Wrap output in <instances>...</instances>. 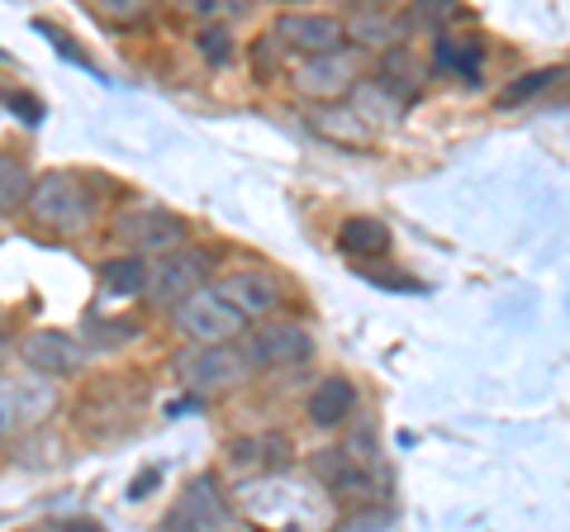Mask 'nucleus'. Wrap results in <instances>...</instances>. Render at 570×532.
I'll use <instances>...</instances> for the list:
<instances>
[{
  "label": "nucleus",
  "mask_w": 570,
  "mask_h": 532,
  "mask_svg": "<svg viewBox=\"0 0 570 532\" xmlns=\"http://www.w3.org/2000/svg\"><path fill=\"white\" fill-rule=\"evenodd\" d=\"M253 347H228L224 343H200L176 357V371H181V381L195 390V395H224V390L243 385L247 376H253Z\"/></svg>",
  "instance_id": "obj_1"
},
{
  "label": "nucleus",
  "mask_w": 570,
  "mask_h": 532,
  "mask_svg": "<svg viewBox=\"0 0 570 532\" xmlns=\"http://www.w3.org/2000/svg\"><path fill=\"white\" fill-rule=\"evenodd\" d=\"M29 209L33 219L48 224V228H62V234H81L86 224L96 219V195L86 190L77 176H43L39 186L29 190Z\"/></svg>",
  "instance_id": "obj_2"
},
{
  "label": "nucleus",
  "mask_w": 570,
  "mask_h": 532,
  "mask_svg": "<svg viewBox=\"0 0 570 532\" xmlns=\"http://www.w3.org/2000/svg\"><path fill=\"white\" fill-rule=\"evenodd\" d=\"M171 318H176V328H181L186 338H195V343L238 338L243 324H247V314H243L238 305H228L219 290H205V286L195 290V295H186V299H176Z\"/></svg>",
  "instance_id": "obj_3"
},
{
  "label": "nucleus",
  "mask_w": 570,
  "mask_h": 532,
  "mask_svg": "<svg viewBox=\"0 0 570 532\" xmlns=\"http://www.w3.org/2000/svg\"><path fill=\"white\" fill-rule=\"evenodd\" d=\"M58 410V390L48 385V376H0V437L24 433L33 423H43Z\"/></svg>",
  "instance_id": "obj_4"
},
{
  "label": "nucleus",
  "mask_w": 570,
  "mask_h": 532,
  "mask_svg": "<svg viewBox=\"0 0 570 532\" xmlns=\"http://www.w3.org/2000/svg\"><path fill=\"white\" fill-rule=\"evenodd\" d=\"M115 238L129 243L134 253H171L186 238V224L167 215V209H134V215H124L115 224Z\"/></svg>",
  "instance_id": "obj_5"
},
{
  "label": "nucleus",
  "mask_w": 570,
  "mask_h": 532,
  "mask_svg": "<svg viewBox=\"0 0 570 532\" xmlns=\"http://www.w3.org/2000/svg\"><path fill=\"white\" fill-rule=\"evenodd\" d=\"M205 276H209V257L186 247V253H171L167 262H157V272H148V290L163 299V305H176V299L200 290Z\"/></svg>",
  "instance_id": "obj_6"
},
{
  "label": "nucleus",
  "mask_w": 570,
  "mask_h": 532,
  "mask_svg": "<svg viewBox=\"0 0 570 532\" xmlns=\"http://www.w3.org/2000/svg\"><path fill=\"white\" fill-rule=\"evenodd\" d=\"M228 519H234V513H228L219 485H214V481H195L181 500L171 504L167 528H181V532H190V528H224Z\"/></svg>",
  "instance_id": "obj_7"
},
{
  "label": "nucleus",
  "mask_w": 570,
  "mask_h": 532,
  "mask_svg": "<svg viewBox=\"0 0 570 532\" xmlns=\"http://www.w3.org/2000/svg\"><path fill=\"white\" fill-rule=\"evenodd\" d=\"M276 39L295 52H309V58H324V52H337L343 48V29L324 14H285L276 24Z\"/></svg>",
  "instance_id": "obj_8"
},
{
  "label": "nucleus",
  "mask_w": 570,
  "mask_h": 532,
  "mask_svg": "<svg viewBox=\"0 0 570 532\" xmlns=\"http://www.w3.org/2000/svg\"><path fill=\"white\" fill-rule=\"evenodd\" d=\"M257 366H299L314 357V338L299 324H272L253 338Z\"/></svg>",
  "instance_id": "obj_9"
},
{
  "label": "nucleus",
  "mask_w": 570,
  "mask_h": 532,
  "mask_svg": "<svg viewBox=\"0 0 570 532\" xmlns=\"http://www.w3.org/2000/svg\"><path fill=\"white\" fill-rule=\"evenodd\" d=\"M219 290L228 305H238L247 318H262V314H272L281 305V280H272L266 272H234V276H224Z\"/></svg>",
  "instance_id": "obj_10"
},
{
  "label": "nucleus",
  "mask_w": 570,
  "mask_h": 532,
  "mask_svg": "<svg viewBox=\"0 0 570 532\" xmlns=\"http://www.w3.org/2000/svg\"><path fill=\"white\" fill-rule=\"evenodd\" d=\"M24 362L33 371H43V376H67V371H77L86 362V347L71 338V333H33L24 338Z\"/></svg>",
  "instance_id": "obj_11"
},
{
  "label": "nucleus",
  "mask_w": 570,
  "mask_h": 532,
  "mask_svg": "<svg viewBox=\"0 0 570 532\" xmlns=\"http://www.w3.org/2000/svg\"><path fill=\"white\" fill-rule=\"evenodd\" d=\"M314 471L318 481H324L333 494H356L366 490V471H362V456H356L352 447H328L314 456Z\"/></svg>",
  "instance_id": "obj_12"
},
{
  "label": "nucleus",
  "mask_w": 570,
  "mask_h": 532,
  "mask_svg": "<svg viewBox=\"0 0 570 532\" xmlns=\"http://www.w3.org/2000/svg\"><path fill=\"white\" fill-rule=\"evenodd\" d=\"M352 62L347 58H333V52H324V62H309L305 72L295 77V86L305 96H314V100H333V96H343V91H352Z\"/></svg>",
  "instance_id": "obj_13"
},
{
  "label": "nucleus",
  "mask_w": 570,
  "mask_h": 532,
  "mask_svg": "<svg viewBox=\"0 0 570 532\" xmlns=\"http://www.w3.org/2000/svg\"><path fill=\"white\" fill-rule=\"evenodd\" d=\"M285 461H291V447H285V437H276V433L247 437L234 447V466H243V471H281Z\"/></svg>",
  "instance_id": "obj_14"
},
{
  "label": "nucleus",
  "mask_w": 570,
  "mask_h": 532,
  "mask_svg": "<svg viewBox=\"0 0 570 532\" xmlns=\"http://www.w3.org/2000/svg\"><path fill=\"white\" fill-rule=\"evenodd\" d=\"M356 410V390H352V381H324V390L309 400V418L318 423V428H333V423H343L347 414Z\"/></svg>",
  "instance_id": "obj_15"
},
{
  "label": "nucleus",
  "mask_w": 570,
  "mask_h": 532,
  "mask_svg": "<svg viewBox=\"0 0 570 532\" xmlns=\"http://www.w3.org/2000/svg\"><path fill=\"white\" fill-rule=\"evenodd\" d=\"M337 243H343V253H352V257H381L390 247V228L381 219H347Z\"/></svg>",
  "instance_id": "obj_16"
},
{
  "label": "nucleus",
  "mask_w": 570,
  "mask_h": 532,
  "mask_svg": "<svg viewBox=\"0 0 570 532\" xmlns=\"http://www.w3.org/2000/svg\"><path fill=\"white\" fill-rule=\"evenodd\" d=\"M381 86L395 100H414L423 91V72H419V62L409 58V52H390V58L381 62Z\"/></svg>",
  "instance_id": "obj_17"
},
{
  "label": "nucleus",
  "mask_w": 570,
  "mask_h": 532,
  "mask_svg": "<svg viewBox=\"0 0 570 532\" xmlns=\"http://www.w3.org/2000/svg\"><path fill=\"white\" fill-rule=\"evenodd\" d=\"M100 286L115 295H138V290H148V266L138 257H115L100 266Z\"/></svg>",
  "instance_id": "obj_18"
},
{
  "label": "nucleus",
  "mask_w": 570,
  "mask_h": 532,
  "mask_svg": "<svg viewBox=\"0 0 570 532\" xmlns=\"http://www.w3.org/2000/svg\"><path fill=\"white\" fill-rule=\"evenodd\" d=\"M438 67L456 77H475L480 72V43L475 39H438Z\"/></svg>",
  "instance_id": "obj_19"
},
{
  "label": "nucleus",
  "mask_w": 570,
  "mask_h": 532,
  "mask_svg": "<svg viewBox=\"0 0 570 532\" xmlns=\"http://www.w3.org/2000/svg\"><path fill=\"white\" fill-rule=\"evenodd\" d=\"M29 195V171L20 157H6L0 152V209H10V205H20Z\"/></svg>",
  "instance_id": "obj_20"
},
{
  "label": "nucleus",
  "mask_w": 570,
  "mask_h": 532,
  "mask_svg": "<svg viewBox=\"0 0 570 532\" xmlns=\"http://www.w3.org/2000/svg\"><path fill=\"white\" fill-rule=\"evenodd\" d=\"M561 81H566L561 67H542V72H532V77H523V81H513L509 91H504V105H523L528 96L547 91V86H561Z\"/></svg>",
  "instance_id": "obj_21"
},
{
  "label": "nucleus",
  "mask_w": 570,
  "mask_h": 532,
  "mask_svg": "<svg viewBox=\"0 0 570 532\" xmlns=\"http://www.w3.org/2000/svg\"><path fill=\"white\" fill-rule=\"evenodd\" d=\"M461 10L456 0H414L409 6V24H442V20H461Z\"/></svg>",
  "instance_id": "obj_22"
},
{
  "label": "nucleus",
  "mask_w": 570,
  "mask_h": 532,
  "mask_svg": "<svg viewBox=\"0 0 570 532\" xmlns=\"http://www.w3.org/2000/svg\"><path fill=\"white\" fill-rule=\"evenodd\" d=\"M39 33H48V43H52V48H58V52H62V58H67V62H77V67H81V72H91V77L100 72V67H96L91 58H86V52H81L77 43H71V39H67V33H62V29H52V24H39Z\"/></svg>",
  "instance_id": "obj_23"
},
{
  "label": "nucleus",
  "mask_w": 570,
  "mask_h": 532,
  "mask_svg": "<svg viewBox=\"0 0 570 532\" xmlns=\"http://www.w3.org/2000/svg\"><path fill=\"white\" fill-rule=\"evenodd\" d=\"M91 333L100 338V347H119V343L138 338V328H134V324H115V318H96V314H91Z\"/></svg>",
  "instance_id": "obj_24"
},
{
  "label": "nucleus",
  "mask_w": 570,
  "mask_h": 532,
  "mask_svg": "<svg viewBox=\"0 0 570 532\" xmlns=\"http://www.w3.org/2000/svg\"><path fill=\"white\" fill-rule=\"evenodd\" d=\"M200 48H205V58H214V62H228V52H234V43H228L224 29H205L200 33Z\"/></svg>",
  "instance_id": "obj_25"
},
{
  "label": "nucleus",
  "mask_w": 570,
  "mask_h": 532,
  "mask_svg": "<svg viewBox=\"0 0 570 532\" xmlns=\"http://www.w3.org/2000/svg\"><path fill=\"white\" fill-rule=\"evenodd\" d=\"M390 33H400L390 20H356V39H366V43H385Z\"/></svg>",
  "instance_id": "obj_26"
},
{
  "label": "nucleus",
  "mask_w": 570,
  "mask_h": 532,
  "mask_svg": "<svg viewBox=\"0 0 570 532\" xmlns=\"http://www.w3.org/2000/svg\"><path fill=\"white\" fill-rule=\"evenodd\" d=\"M10 110H14V115H24L29 124H39V119H43L39 100H29V96H10Z\"/></svg>",
  "instance_id": "obj_27"
},
{
  "label": "nucleus",
  "mask_w": 570,
  "mask_h": 532,
  "mask_svg": "<svg viewBox=\"0 0 570 532\" xmlns=\"http://www.w3.org/2000/svg\"><path fill=\"white\" fill-rule=\"evenodd\" d=\"M181 10H190V14H224L228 0H181Z\"/></svg>",
  "instance_id": "obj_28"
},
{
  "label": "nucleus",
  "mask_w": 570,
  "mask_h": 532,
  "mask_svg": "<svg viewBox=\"0 0 570 532\" xmlns=\"http://www.w3.org/2000/svg\"><path fill=\"white\" fill-rule=\"evenodd\" d=\"M142 6H148V0H100V10H105V14H129V10L138 14Z\"/></svg>",
  "instance_id": "obj_29"
},
{
  "label": "nucleus",
  "mask_w": 570,
  "mask_h": 532,
  "mask_svg": "<svg viewBox=\"0 0 570 532\" xmlns=\"http://www.w3.org/2000/svg\"><path fill=\"white\" fill-rule=\"evenodd\" d=\"M0 357H6V343H0Z\"/></svg>",
  "instance_id": "obj_30"
}]
</instances>
